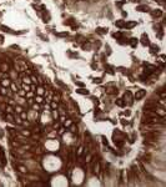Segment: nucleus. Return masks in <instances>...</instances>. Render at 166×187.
Masks as SVG:
<instances>
[{
    "label": "nucleus",
    "instance_id": "nucleus-32",
    "mask_svg": "<svg viewBox=\"0 0 166 187\" xmlns=\"http://www.w3.org/2000/svg\"><path fill=\"white\" fill-rule=\"evenodd\" d=\"M92 82H94V84H101V82H102V79H101V78H95V79L92 80Z\"/></svg>",
    "mask_w": 166,
    "mask_h": 187
},
{
    "label": "nucleus",
    "instance_id": "nucleus-47",
    "mask_svg": "<svg viewBox=\"0 0 166 187\" xmlns=\"http://www.w3.org/2000/svg\"><path fill=\"white\" fill-rule=\"evenodd\" d=\"M5 109H6V104H0V110H1V111H4Z\"/></svg>",
    "mask_w": 166,
    "mask_h": 187
},
{
    "label": "nucleus",
    "instance_id": "nucleus-30",
    "mask_svg": "<svg viewBox=\"0 0 166 187\" xmlns=\"http://www.w3.org/2000/svg\"><path fill=\"white\" fill-rule=\"evenodd\" d=\"M20 117H21V119H23V120H25V119H27V114H26V111H24V110H23V111H21V112H20Z\"/></svg>",
    "mask_w": 166,
    "mask_h": 187
},
{
    "label": "nucleus",
    "instance_id": "nucleus-29",
    "mask_svg": "<svg viewBox=\"0 0 166 187\" xmlns=\"http://www.w3.org/2000/svg\"><path fill=\"white\" fill-rule=\"evenodd\" d=\"M35 101H36L37 104H41V102L44 101V100H43V96H41V95H37V96L35 97Z\"/></svg>",
    "mask_w": 166,
    "mask_h": 187
},
{
    "label": "nucleus",
    "instance_id": "nucleus-6",
    "mask_svg": "<svg viewBox=\"0 0 166 187\" xmlns=\"http://www.w3.org/2000/svg\"><path fill=\"white\" fill-rule=\"evenodd\" d=\"M104 119H105V115H104L99 109H96V110H95V120H96V121H102Z\"/></svg>",
    "mask_w": 166,
    "mask_h": 187
},
{
    "label": "nucleus",
    "instance_id": "nucleus-34",
    "mask_svg": "<svg viewBox=\"0 0 166 187\" xmlns=\"http://www.w3.org/2000/svg\"><path fill=\"white\" fill-rule=\"evenodd\" d=\"M32 110H35V111H39V110H40V106H39V104L36 102V104H32Z\"/></svg>",
    "mask_w": 166,
    "mask_h": 187
},
{
    "label": "nucleus",
    "instance_id": "nucleus-2",
    "mask_svg": "<svg viewBox=\"0 0 166 187\" xmlns=\"http://www.w3.org/2000/svg\"><path fill=\"white\" fill-rule=\"evenodd\" d=\"M124 101L128 104V105H132L134 104V96H132V94H131V91H126L125 94H124Z\"/></svg>",
    "mask_w": 166,
    "mask_h": 187
},
{
    "label": "nucleus",
    "instance_id": "nucleus-11",
    "mask_svg": "<svg viewBox=\"0 0 166 187\" xmlns=\"http://www.w3.org/2000/svg\"><path fill=\"white\" fill-rule=\"evenodd\" d=\"M0 30L4 31V32H8V34H15L14 31H11V29L8 26H5V25H0Z\"/></svg>",
    "mask_w": 166,
    "mask_h": 187
},
{
    "label": "nucleus",
    "instance_id": "nucleus-13",
    "mask_svg": "<svg viewBox=\"0 0 166 187\" xmlns=\"http://www.w3.org/2000/svg\"><path fill=\"white\" fill-rule=\"evenodd\" d=\"M51 100H54L55 102H58V104H59L60 101H61V96H60V92H55V94H54V96L51 97Z\"/></svg>",
    "mask_w": 166,
    "mask_h": 187
},
{
    "label": "nucleus",
    "instance_id": "nucleus-3",
    "mask_svg": "<svg viewBox=\"0 0 166 187\" xmlns=\"http://www.w3.org/2000/svg\"><path fill=\"white\" fill-rule=\"evenodd\" d=\"M10 70H11V66H10L9 62L3 61L1 64H0V71H1V73H9Z\"/></svg>",
    "mask_w": 166,
    "mask_h": 187
},
{
    "label": "nucleus",
    "instance_id": "nucleus-10",
    "mask_svg": "<svg viewBox=\"0 0 166 187\" xmlns=\"http://www.w3.org/2000/svg\"><path fill=\"white\" fill-rule=\"evenodd\" d=\"M136 10L141 11V13H146V11H149V6L147 5H139V6H136Z\"/></svg>",
    "mask_w": 166,
    "mask_h": 187
},
{
    "label": "nucleus",
    "instance_id": "nucleus-40",
    "mask_svg": "<svg viewBox=\"0 0 166 187\" xmlns=\"http://www.w3.org/2000/svg\"><path fill=\"white\" fill-rule=\"evenodd\" d=\"M6 91H8V89H5V87H1V89H0V94L4 95V96H6Z\"/></svg>",
    "mask_w": 166,
    "mask_h": 187
},
{
    "label": "nucleus",
    "instance_id": "nucleus-19",
    "mask_svg": "<svg viewBox=\"0 0 166 187\" xmlns=\"http://www.w3.org/2000/svg\"><path fill=\"white\" fill-rule=\"evenodd\" d=\"M96 32L104 35V34H106V32H107V27H97V29H96Z\"/></svg>",
    "mask_w": 166,
    "mask_h": 187
},
{
    "label": "nucleus",
    "instance_id": "nucleus-18",
    "mask_svg": "<svg viewBox=\"0 0 166 187\" xmlns=\"http://www.w3.org/2000/svg\"><path fill=\"white\" fill-rule=\"evenodd\" d=\"M105 70H106V73H109L110 75H114V74H115L114 68H112V66H110V65H106V66H105Z\"/></svg>",
    "mask_w": 166,
    "mask_h": 187
},
{
    "label": "nucleus",
    "instance_id": "nucleus-33",
    "mask_svg": "<svg viewBox=\"0 0 166 187\" xmlns=\"http://www.w3.org/2000/svg\"><path fill=\"white\" fill-rule=\"evenodd\" d=\"M5 110H6V111H8V114H13V112H14V109H13V106H10V105H8Z\"/></svg>",
    "mask_w": 166,
    "mask_h": 187
},
{
    "label": "nucleus",
    "instance_id": "nucleus-49",
    "mask_svg": "<svg viewBox=\"0 0 166 187\" xmlns=\"http://www.w3.org/2000/svg\"><path fill=\"white\" fill-rule=\"evenodd\" d=\"M30 79H31V81H32V82H37V79L35 78L34 75H31V76H30Z\"/></svg>",
    "mask_w": 166,
    "mask_h": 187
},
{
    "label": "nucleus",
    "instance_id": "nucleus-25",
    "mask_svg": "<svg viewBox=\"0 0 166 187\" xmlns=\"http://www.w3.org/2000/svg\"><path fill=\"white\" fill-rule=\"evenodd\" d=\"M10 87H11V91H14V92H18V86L15 85V82H10Z\"/></svg>",
    "mask_w": 166,
    "mask_h": 187
},
{
    "label": "nucleus",
    "instance_id": "nucleus-56",
    "mask_svg": "<svg viewBox=\"0 0 166 187\" xmlns=\"http://www.w3.org/2000/svg\"><path fill=\"white\" fill-rule=\"evenodd\" d=\"M123 16H124V18H126V16H128V13H125V11H123Z\"/></svg>",
    "mask_w": 166,
    "mask_h": 187
},
{
    "label": "nucleus",
    "instance_id": "nucleus-9",
    "mask_svg": "<svg viewBox=\"0 0 166 187\" xmlns=\"http://www.w3.org/2000/svg\"><path fill=\"white\" fill-rule=\"evenodd\" d=\"M136 21H125V27L124 29H132L134 26H136Z\"/></svg>",
    "mask_w": 166,
    "mask_h": 187
},
{
    "label": "nucleus",
    "instance_id": "nucleus-38",
    "mask_svg": "<svg viewBox=\"0 0 166 187\" xmlns=\"http://www.w3.org/2000/svg\"><path fill=\"white\" fill-rule=\"evenodd\" d=\"M23 110H24L23 106H19V105H16V106H15V111H16V112H19V114H20L21 111H23Z\"/></svg>",
    "mask_w": 166,
    "mask_h": 187
},
{
    "label": "nucleus",
    "instance_id": "nucleus-12",
    "mask_svg": "<svg viewBox=\"0 0 166 187\" xmlns=\"http://www.w3.org/2000/svg\"><path fill=\"white\" fill-rule=\"evenodd\" d=\"M151 16H152V18H160V16H162V11H161V10H152Z\"/></svg>",
    "mask_w": 166,
    "mask_h": 187
},
{
    "label": "nucleus",
    "instance_id": "nucleus-24",
    "mask_svg": "<svg viewBox=\"0 0 166 187\" xmlns=\"http://www.w3.org/2000/svg\"><path fill=\"white\" fill-rule=\"evenodd\" d=\"M69 127H70V132L71 134H76L77 132V127H76L75 125H70Z\"/></svg>",
    "mask_w": 166,
    "mask_h": 187
},
{
    "label": "nucleus",
    "instance_id": "nucleus-14",
    "mask_svg": "<svg viewBox=\"0 0 166 187\" xmlns=\"http://www.w3.org/2000/svg\"><path fill=\"white\" fill-rule=\"evenodd\" d=\"M106 94H110V95H116V94H118V87H109V89H106Z\"/></svg>",
    "mask_w": 166,
    "mask_h": 187
},
{
    "label": "nucleus",
    "instance_id": "nucleus-1",
    "mask_svg": "<svg viewBox=\"0 0 166 187\" xmlns=\"http://www.w3.org/2000/svg\"><path fill=\"white\" fill-rule=\"evenodd\" d=\"M128 139V135H125L124 132H121L120 130H115L112 134V140L115 142L116 147H123L125 144V140Z\"/></svg>",
    "mask_w": 166,
    "mask_h": 187
},
{
    "label": "nucleus",
    "instance_id": "nucleus-5",
    "mask_svg": "<svg viewBox=\"0 0 166 187\" xmlns=\"http://www.w3.org/2000/svg\"><path fill=\"white\" fill-rule=\"evenodd\" d=\"M140 41H141V44H142L144 46H149V45H150V40H149V36L146 34H142L141 35Z\"/></svg>",
    "mask_w": 166,
    "mask_h": 187
},
{
    "label": "nucleus",
    "instance_id": "nucleus-39",
    "mask_svg": "<svg viewBox=\"0 0 166 187\" xmlns=\"http://www.w3.org/2000/svg\"><path fill=\"white\" fill-rule=\"evenodd\" d=\"M21 87H23V90H25L26 92H27V91H30V86H29V85H25V84H23V85H21Z\"/></svg>",
    "mask_w": 166,
    "mask_h": 187
},
{
    "label": "nucleus",
    "instance_id": "nucleus-52",
    "mask_svg": "<svg viewBox=\"0 0 166 187\" xmlns=\"http://www.w3.org/2000/svg\"><path fill=\"white\" fill-rule=\"evenodd\" d=\"M125 3H126V0H124V1H119V3H116V5H118V6H121V5L125 4Z\"/></svg>",
    "mask_w": 166,
    "mask_h": 187
},
{
    "label": "nucleus",
    "instance_id": "nucleus-7",
    "mask_svg": "<svg viewBox=\"0 0 166 187\" xmlns=\"http://www.w3.org/2000/svg\"><path fill=\"white\" fill-rule=\"evenodd\" d=\"M81 47L84 49V50L86 51V50H91V47H92V44L90 42V41H84V42H81Z\"/></svg>",
    "mask_w": 166,
    "mask_h": 187
},
{
    "label": "nucleus",
    "instance_id": "nucleus-57",
    "mask_svg": "<svg viewBox=\"0 0 166 187\" xmlns=\"http://www.w3.org/2000/svg\"><path fill=\"white\" fill-rule=\"evenodd\" d=\"M131 1H134V3H139L140 0H131Z\"/></svg>",
    "mask_w": 166,
    "mask_h": 187
},
{
    "label": "nucleus",
    "instance_id": "nucleus-42",
    "mask_svg": "<svg viewBox=\"0 0 166 187\" xmlns=\"http://www.w3.org/2000/svg\"><path fill=\"white\" fill-rule=\"evenodd\" d=\"M58 107H59V104L55 102V101H53V102H51V109L55 110V109H58Z\"/></svg>",
    "mask_w": 166,
    "mask_h": 187
},
{
    "label": "nucleus",
    "instance_id": "nucleus-44",
    "mask_svg": "<svg viewBox=\"0 0 166 187\" xmlns=\"http://www.w3.org/2000/svg\"><path fill=\"white\" fill-rule=\"evenodd\" d=\"M26 96L29 97V99H31L32 96H34V91H27L26 92Z\"/></svg>",
    "mask_w": 166,
    "mask_h": 187
},
{
    "label": "nucleus",
    "instance_id": "nucleus-21",
    "mask_svg": "<svg viewBox=\"0 0 166 187\" xmlns=\"http://www.w3.org/2000/svg\"><path fill=\"white\" fill-rule=\"evenodd\" d=\"M76 92H77V94H81V95H89V91H87V90H85L84 87H82V89L76 90Z\"/></svg>",
    "mask_w": 166,
    "mask_h": 187
},
{
    "label": "nucleus",
    "instance_id": "nucleus-17",
    "mask_svg": "<svg viewBox=\"0 0 166 187\" xmlns=\"http://www.w3.org/2000/svg\"><path fill=\"white\" fill-rule=\"evenodd\" d=\"M129 44H130L132 47H136V45H137V39H136V37H131V39H129Z\"/></svg>",
    "mask_w": 166,
    "mask_h": 187
},
{
    "label": "nucleus",
    "instance_id": "nucleus-8",
    "mask_svg": "<svg viewBox=\"0 0 166 187\" xmlns=\"http://www.w3.org/2000/svg\"><path fill=\"white\" fill-rule=\"evenodd\" d=\"M150 52L152 54V55H155V54H157L159 52V50H160V47L157 46V45H154V44H150Z\"/></svg>",
    "mask_w": 166,
    "mask_h": 187
},
{
    "label": "nucleus",
    "instance_id": "nucleus-37",
    "mask_svg": "<svg viewBox=\"0 0 166 187\" xmlns=\"http://www.w3.org/2000/svg\"><path fill=\"white\" fill-rule=\"evenodd\" d=\"M18 94H19L20 96H26V91H25V90H23V89L18 90Z\"/></svg>",
    "mask_w": 166,
    "mask_h": 187
},
{
    "label": "nucleus",
    "instance_id": "nucleus-45",
    "mask_svg": "<svg viewBox=\"0 0 166 187\" xmlns=\"http://www.w3.org/2000/svg\"><path fill=\"white\" fill-rule=\"evenodd\" d=\"M101 139H102V144L107 146V144H109V142H107V139H106V137H105V136H101Z\"/></svg>",
    "mask_w": 166,
    "mask_h": 187
},
{
    "label": "nucleus",
    "instance_id": "nucleus-28",
    "mask_svg": "<svg viewBox=\"0 0 166 187\" xmlns=\"http://www.w3.org/2000/svg\"><path fill=\"white\" fill-rule=\"evenodd\" d=\"M10 145H11L13 147H20V144H19V142H18V141H14V140L10 141Z\"/></svg>",
    "mask_w": 166,
    "mask_h": 187
},
{
    "label": "nucleus",
    "instance_id": "nucleus-46",
    "mask_svg": "<svg viewBox=\"0 0 166 187\" xmlns=\"http://www.w3.org/2000/svg\"><path fill=\"white\" fill-rule=\"evenodd\" d=\"M15 120H16V124H19V125L23 124V119H21V117H16Z\"/></svg>",
    "mask_w": 166,
    "mask_h": 187
},
{
    "label": "nucleus",
    "instance_id": "nucleus-41",
    "mask_svg": "<svg viewBox=\"0 0 166 187\" xmlns=\"http://www.w3.org/2000/svg\"><path fill=\"white\" fill-rule=\"evenodd\" d=\"M71 122H73V121H71V120H68V121H64V126H65V127H69V126L71 125Z\"/></svg>",
    "mask_w": 166,
    "mask_h": 187
},
{
    "label": "nucleus",
    "instance_id": "nucleus-36",
    "mask_svg": "<svg viewBox=\"0 0 166 187\" xmlns=\"http://www.w3.org/2000/svg\"><path fill=\"white\" fill-rule=\"evenodd\" d=\"M82 150H84V147H82V146H80L79 148H77V157H80L82 155Z\"/></svg>",
    "mask_w": 166,
    "mask_h": 187
},
{
    "label": "nucleus",
    "instance_id": "nucleus-4",
    "mask_svg": "<svg viewBox=\"0 0 166 187\" xmlns=\"http://www.w3.org/2000/svg\"><path fill=\"white\" fill-rule=\"evenodd\" d=\"M144 96H146V90L140 89V90H137V91H136L135 96H134V100H136V101H137V100H141Z\"/></svg>",
    "mask_w": 166,
    "mask_h": 187
},
{
    "label": "nucleus",
    "instance_id": "nucleus-15",
    "mask_svg": "<svg viewBox=\"0 0 166 187\" xmlns=\"http://www.w3.org/2000/svg\"><path fill=\"white\" fill-rule=\"evenodd\" d=\"M115 104H116V105H118V106H120V107H124V106L126 105V102L124 101V99H116Z\"/></svg>",
    "mask_w": 166,
    "mask_h": 187
},
{
    "label": "nucleus",
    "instance_id": "nucleus-43",
    "mask_svg": "<svg viewBox=\"0 0 166 187\" xmlns=\"http://www.w3.org/2000/svg\"><path fill=\"white\" fill-rule=\"evenodd\" d=\"M44 94V87H37V95H43Z\"/></svg>",
    "mask_w": 166,
    "mask_h": 187
},
{
    "label": "nucleus",
    "instance_id": "nucleus-54",
    "mask_svg": "<svg viewBox=\"0 0 166 187\" xmlns=\"http://www.w3.org/2000/svg\"><path fill=\"white\" fill-rule=\"evenodd\" d=\"M121 124H123V125L125 126V125H128V124H129V121H126V120H121Z\"/></svg>",
    "mask_w": 166,
    "mask_h": 187
},
{
    "label": "nucleus",
    "instance_id": "nucleus-31",
    "mask_svg": "<svg viewBox=\"0 0 166 187\" xmlns=\"http://www.w3.org/2000/svg\"><path fill=\"white\" fill-rule=\"evenodd\" d=\"M21 135H24V136H30L31 132L29 130H21Z\"/></svg>",
    "mask_w": 166,
    "mask_h": 187
},
{
    "label": "nucleus",
    "instance_id": "nucleus-55",
    "mask_svg": "<svg viewBox=\"0 0 166 187\" xmlns=\"http://www.w3.org/2000/svg\"><path fill=\"white\" fill-rule=\"evenodd\" d=\"M64 121H65V117L61 116V117H60V122H64Z\"/></svg>",
    "mask_w": 166,
    "mask_h": 187
},
{
    "label": "nucleus",
    "instance_id": "nucleus-53",
    "mask_svg": "<svg viewBox=\"0 0 166 187\" xmlns=\"http://www.w3.org/2000/svg\"><path fill=\"white\" fill-rule=\"evenodd\" d=\"M106 49H107V51H106V55H110V54H111V50H110V46H109V45H106Z\"/></svg>",
    "mask_w": 166,
    "mask_h": 187
},
{
    "label": "nucleus",
    "instance_id": "nucleus-20",
    "mask_svg": "<svg viewBox=\"0 0 166 187\" xmlns=\"http://www.w3.org/2000/svg\"><path fill=\"white\" fill-rule=\"evenodd\" d=\"M5 120H6L8 122H14V116H13V114H6Z\"/></svg>",
    "mask_w": 166,
    "mask_h": 187
},
{
    "label": "nucleus",
    "instance_id": "nucleus-26",
    "mask_svg": "<svg viewBox=\"0 0 166 187\" xmlns=\"http://www.w3.org/2000/svg\"><path fill=\"white\" fill-rule=\"evenodd\" d=\"M123 35H124V34H123V32H120V31L114 32V34H112V36H114V37H116V40L120 39V37H123Z\"/></svg>",
    "mask_w": 166,
    "mask_h": 187
},
{
    "label": "nucleus",
    "instance_id": "nucleus-23",
    "mask_svg": "<svg viewBox=\"0 0 166 187\" xmlns=\"http://www.w3.org/2000/svg\"><path fill=\"white\" fill-rule=\"evenodd\" d=\"M18 170L21 172V173H24V175H26L27 173V168L26 167H24V166H18Z\"/></svg>",
    "mask_w": 166,
    "mask_h": 187
},
{
    "label": "nucleus",
    "instance_id": "nucleus-59",
    "mask_svg": "<svg viewBox=\"0 0 166 187\" xmlns=\"http://www.w3.org/2000/svg\"><path fill=\"white\" fill-rule=\"evenodd\" d=\"M0 16H1V13H0Z\"/></svg>",
    "mask_w": 166,
    "mask_h": 187
},
{
    "label": "nucleus",
    "instance_id": "nucleus-58",
    "mask_svg": "<svg viewBox=\"0 0 166 187\" xmlns=\"http://www.w3.org/2000/svg\"><path fill=\"white\" fill-rule=\"evenodd\" d=\"M34 1H36V3H39V1H40V0H34Z\"/></svg>",
    "mask_w": 166,
    "mask_h": 187
},
{
    "label": "nucleus",
    "instance_id": "nucleus-48",
    "mask_svg": "<svg viewBox=\"0 0 166 187\" xmlns=\"http://www.w3.org/2000/svg\"><path fill=\"white\" fill-rule=\"evenodd\" d=\"M75 84L80 87H84V82H81V81H75Z\"/></svg>",
    "mask_w": 166,
    "mask_h": 187
},
{
    "label": "nucleus",
    "instance_id": "nucleus-22",
    "mask_svg": "<svg viewBox=\"0 0 166 187\" xmlns=\"http://www.w3.org/2000/svg\"><path fill=\"white\" fill-rule=\"evenodd\" d=\"M0 84H1L3 86H10V81H9V79L6 80V79H1V82H0Z\"/></svg>",
    "mask_w": 166,
    "mask_h": 187
},
{
    "label": "nucleus",
    "instance_id": "nucleus-16",
    "mask_svg": "<svg viewBox=\"0 0 166 187\" xmlns=\"http://www.w3.org/2000/svg\"><path fill=\"white\" fill-rule=\"evenodd\" d=\"M115 25L120 27V29H124L125 27V20H118V21H115Z\"/></svg>",
    "mask_w": 166,
    "mask_h": 187
},
{
    "label": "nucleus",
    "instance_id": "nucleus-27",
    "mask_svg": "<svg viewBox=\"0 0 166 187\" xmlns=\"http://www.w3.org/2000/svg\"><path fill=\"white\" fill-rule=\"evenodd\" d=\"M56 84H58L59 86H61V87H63V89H65V90H68V86H66V85L64 84V82H63V81H60V80H56Z\"/></svg>",
    "mask_w": 166,
    "mask_h": 187
},
{
    "label": "nucleus",
    "instance_id": "nucleus-50",
    "mask_svg": "<svg viewBox=\"0 0 166 187\" xmlns=\"http://www.w3.org/2000/svg\"><path fill=\"white\" fill-rule=\"evenodd\" d=\"M124 115H125V116H130V115H131V111H130V110H126V111L124 112Z\"/></svg>",
    "mask_w": 166,
    "mask_h": 187
},
{
    "label": "nucleus",
    "instance_id": "nucleus-35",
    "mask_svg": "<svg viewBox=\"0 0 166 187\" xmlns=\"http://www.w3.org/2000/svg\"><path fill=\"white\" fill-rule=\"evenodd\" d=\"M55 35H56V36H60V37H64V36H68L69 34H68V32H58V34L55 32Z\"/></svg>",
    "mask_w": 166,
    "mask_h": 187
},
{
    "label": "nucleus",
    "instance_id": "nucleus-51",
    "mask_svg": "<svg viewBox=\"0 0 166 187\" xmlns=\"http://www.w3.org/2000/svg\"><path fill=\"white\" fill-rule=\"evenodd\" d=\"M64 131H65L64 127H60V129H59V135H63V134H64Z\"/></svg>",
    "mask_w": 166,
    "mask_h": 187
}]
</instances>
